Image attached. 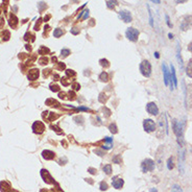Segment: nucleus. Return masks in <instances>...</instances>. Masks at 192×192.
Masks as SVG:
<instances>
[{
    "mask_svg": "<svg viewBox=\"0 0 192 192\" xmlns=\"http://www.w3.org/2000/svg\"><path fill=\"white\" fill-rule=\"evenodd\" d=\"M172 129H173V133L177 137L179 145L182 147L183 144H184V141H183V124L180 121H177V120H173L172 121Z\"/></svg>",
    "mask_w": 192,
    "mask_h": 192,
    "instance_id": "f257e3e1",
    "label": "nucleus"
},
{
    "mask_svg": "<svg viewBox=\"0 0 192 192\" xmlns=\"http://www.w3.org/2000/svg\"><path fill=\"white\" fill-rule=\"evenodd\" d=\"M140 72L145 77H149L151 74V65L148 61H143L140 64Z\"/></svg>",
    "mask_w": 192,
    "mask_h": 192,
    "instance_id": "f03ea898",
    "label": "nucleus"
},
{
    "mask_svg": "<svg viewBox=\"0 0 192 192\" xmlns=\"http://www.w3.org/2000/svg\"><path fill=\"white\" fill-rule=\"evenodd\" d=\"M156 167L155 161L151 159H145L143 162L141 163V170L142 172H148V171H152Z\"/></svg>",
    "mask_w": 192,
    "mask_h": 192,
    "instance_id": "7ed1b4c3",
    "label": "nucleus"
},
{
    "mask_svg": "<svg viewBox=\"0 0 192 192\" xmlns=\"http://www.w3.org/2000/svg\"><path fill=\"white\" fill-rule=\"evenodd\" d=\"M125 35L130 41L136 42L138 40V37H139V31H138V29H136V28H134V27H129L125 31Z\"/></svg>",
    "mask_w": 192,
    "mask_h": 192,
    "instance_id": "20e7f679",
    "label": "nucleus"
},
{
    "mask_svg": "<svg viewBox=\"0 0 192 192\" xmlns=\"http://www.w3.org/2000/svg\"><path fill=\"white\" fill-rule=\"evenodd\" d=\"M143 127L144 131L147 133H152L156 131V123L151 119H145L143 121Z\"/></svg>",
    "mask_w": 192,
    "mask_h": 192,
    "instance_id": "39448f33",
    "label": "nucleus"
},
{
    "mask_svg": "<svg viewBox=\"0 0 192 192\" xmlns=\"http://www.w3.org/2000/svg\"><path fill=\"white\" fill-rule=\"evenodd\" d=\"M192 26V16H185L183 21L181 22V29L182 30H187Z\"/></svg>",
    "mask_w": 192,
    "mask_h": 192,
    "instance_id": "423d86ee",
    "label": "nucleus"
},
{
    "mask_svg": "<svg viewBox=\"0 0 192 192\" xmlns=\"http://www.w3.org/2000/svg\"><path fill=\"white\" fill-rule=\"evenodd\" d=\"M185 149H183L182 151L179 150V170H180V173L181 175L184 174V166H185Z\"/></svg>",
    "mask_w": 192,
    "mask_h": 192,
    "instance_id": "0eeeda50",
    "label": "nucleus"
},
{
    "mask_svg": "<svg viewBox=\"0 0 192 192\" xmlns=\"http://www.w3.org/2000/svg\"><path fill=\"white\" fill-rule=\"evenodd\" d=\"M119 18L121 19L123 22L129 23V22H131V21H132V14H131V12L126 11V10L120 11L119 12Z\"/></svg>",
    "mask_w": 192,
    "mask_h": 192,
    "instance_id": "6e6552de",
    "label": "nucleus"
},
{
    "mask_svg": "<svg viewBox=\"0 0 192 192\" xmlns=\"http://www.w3.org/2000/svg\"><path fill=\"white\" fill-rule=\"evenodd\" d=\"M146 111L148 114H150V115H158L159 114V108L157 106V104H156L155 102H149L146 104Z\"/></svg>",
    "mask_w": 192,
    "mask_h": 192,
    "instance_id": "1a4fd4ad",
    "label": "nucleus"
},
{
    "mask_svg": "<svg viewBox=\"0 0 192 192\" xmlns=\"http://www.w3.org/2000/svg\"><path fill=\"white\" fill-rule=\"evenodd\" d=\"M112 185H113V187L115 188V189H121L123 187V185H124V181L121 179V177H118V176H115V177H113L112 179Z\"/></svg>",
    "mask_w": 192,
    "mask_h": 192,
    "instance_id": "9d476101",
    "label": "nucleus"
},
{
    "mask_svg": "<svg viewBox=\"0 0 192 192\" xmlns=\"http://www.w3.org/2000/svg\"><path fill=\"white\" fill-rule=\"evenodd\" d=\"M162 69H163V74H164V84H165V86H168V85H169V80H170V73H169V71L167 69L166 64L163 63Z\"/></svg>",
    "mask_w": 192,
    "mask_h": 192,
    "instance_id": "9b49d317",
    "label": "nucleus"
},
{
    "mask_svg": "<svg viewBox=\"0 0 192 192\" xmlns=\"http://www.w3.org/2000/svg\"><path fill=\"white\" fill-rule=\"evenodd\" d=\"M41 175H42V177H43L44 181H45L46 183H48V184H51V183H53L52 177H51V175H50V174H49V172L47 171V170H45V169H42V170H41Z\"/></svg>",
    "mask_w": 192,
    "mask_h": 192,
    "instance_id": "f8f14e48",
    "label": "nucleus"
},
{
    "mask_svg": "<svg viewBox=\"0 0 192 192\" xmlns=\"http://www.w3.org/2000/svg\"><path fill=\"white\" fill-rule=\"evenodd\" d=\"M170 68H171V72H170V77H171V80L173 82V86L174 88L177 87V79H176V74H175V70H174V67L173 65L170 66Z\"/></svg>",
    "mask_w": 192,
    "mask_h": 192,
    "instance_id": "ddd939ff",
    "label": "nucleus"
},
{
    "mask_svg": "<svg viewBox=\"0 0 192 192\" xmlns=\"http://www.w3.org/2000/svg\"><path fill=\"white\" fill-rule=\"evenodd\" d=\"M104 141L106 142V143L102 146V148H103V149H106V150H108V149H111V148L113 147V139L110 138V137H105V138H104Z\"/></svg>",
    "mask_w": 192,
    "mask_h": 192,
    "instance_id": "4468645a",
    "label": "nucleus"
},
{
    "mask_svg": "<svg viewBox=\"0 0 192 192\" xmlns=\"http://www.w3.org/2000/svg\"><path fill=\"white\" fill-rule=\"evenodd\" d=\"M42 157L46 160H52L54 158V152H52L50 150H44L42 152Z\"/></svg>",
    "mask_w": 192,
    "mask_h": 192,
    "instance_id": "2eb2a0df",
    "label": "nucleus"
},
{
    "mask_svg": "<svg viewBox=\"0 0 192 192\" xmlns=\"http://www.w3.org/2000/svg\"><path fill=\"white\" fill-rule=\"evenodd\" d=\"M176 54H177V61H179V65H180V68H181V70H183V60H182V58H181V48H180V45H179V43H177Z\"/></svg>",
    "mask_w": 192,
    "mask_h": 192,
    "instance_id": "dca6fc26",
    "label": "nucleus"
},
{
    "mask_svg": "<svg viewBox=\"0 0 192 192\" xmlns=\"http://www.w3.org/2000/svg\"><path fill=\"white\" fill-rule=\"evenodd\" d=\"M186 73L189 77L192 79V60L187 64V67H186Z\"/></svg>",
    "mask_w": 192,
    "mask_h": 192,
    "instance_id": "f3484780",
    "label": "nucleus"
},
{
    "mask_svg": "<svg viewBox=\"0 0 192 192\" xmlns=\"http://www.w3.org/2000/svg\"><path fill=\"white\" fill-rule=\"evenodd\" d=\"M117 1L116 0H108L106 1V6H108L109 9H115L116 6H117Z\"/></svg>",
    "mask_w": 192,
    "mask_h": 192,
    "instance_id": "a211bd4d",
    "label": "nucleus"
},
{
    "mask_svg": "<svg viewBox=\"0 0 192 192\" xmlns=\"http://www.w3.org/2000/svg\"><path fill=\"white\" fill-rule=\"evenodd\" d=\"M173 167H174L173 157H170L168 159V161H167V168H168V170H171V169H173Z\"/></svg>",
    "mask_w": 192,
    "mask_h": 192,
    "instance_id": "6ab92c4d",
    "label": "nucleus"
},
{
    "mask_svg": "<svg viewBox=\"0 0 192 192\" xmlns=\"http://www.w3.org/2000/svg\"><path fill=\"white\" fill-rule=\"evenodd\" d=\"M103 171H104V173L105 174H111L112 173V166L110 165V164H108V165H104L103 166Z\"/></svg>",
    "mask_w": 192,
    "mask_h": 192,
    "instance_id": "aec40b11",
    "label": "nucleus"
},
{
    "mask_svg": "<svg viewBox=\"0 0 192 192\" xmlns=\"http://www.w3.org/2000/svg\"><path fill=\"white\" fill-rule=\"evenodd\" d=\"M63 30L61 29V28H55L54 31H53V35H54V38H60L61 35L63 34Z\"/></svg>",
    "mask_w": 192,
    "mask_h": 192,
    "instance_id": "412c9836",
    "label": "nucleus"
},
{
    "mask_svg": "<svg viewBox=\"0 0 192 192\" xmlns=\"http://www.w3.org/2000/svg\"><path fill=\"white\" fill-rule=\"evenodd\" d=\"M147 10H148V14H149V24H150L151 27H153V19H152V15H151V11H150V8L149 5L147 4Z\"/></svg>",
    "mask_w": 192,
    "mask_h": 192,
    "instance_id": "4be33fe9",
    "label": "nucleus"
},
{
    "mask_svg": "<svg viewBox=\"0 0 192 192\" xmlns=\"http://www.w3.org/2000/svg\"><path fill=\"white\" fill-rule=\"evenodd\" d=\"M109 186H108V184H106L105 182H101L100 185H99V189H100L101 191H105V190H108Z\"/></svg>",
    "mask_w": 192,
    "mask_h": 192,
    "instance_id": "5701e85b",
    "label": "nucleus"
},
{
    "mask_svg": "<svg viewBox=\"0 0 192 192\" xmlns=\"http://www.w3.org/2000/svg\"><path fill=\"white\" fill-rule=\"evenodd\" d=\"M171 192H183V190L179 185H173L171 187Z\"/></svg>",
    "mask_w": 192,
    "mask_h": 192,
    "instance_id": "b1692460",
    "label": "nucleus"
},
{
    "mask_svg": "<svg viewBox=\"0 0 192 192\" xmlns=\"http://www.w3.org/2000/svg\"><path fill=\"white\" fill-rule=\"evenodd\" d=\"M113 162L116 163V164H120V163H121V156L116 155L115 157H113Z\"/></svg>",
    "mask_w": 192,
    "mask_h": 192,
    "instance_id": "393cba45",
    "label": "nucleus"
},
{
    "mask_svg": "<svg viewBox=\"0 0 192 192\" xmlns=\"http://www.w3.org/2000/svg\"><path fill=\"white\" fill-rule=\"evenodd\" d=\"M99 79H100V81H106V80H108V74L104 73V72H102Z\"/></svg>",
    "mask_w": 192,
    "mask_h": 192,
    "instance_id": "a878e982",
    "label": "nucleus"
},
{
    "mask_svg": "<svg viewBox=\"0 0 192 192\" xmlns=\"http://www.w3.org/2000/svg\"><path fill=\"white\" fill-rule=\"evenodd\" d=\"M69 54H70V50H69V49H63V50H62V55L67 56Z\"/></svg>",
    "mask_w": 192,
    "mask_h": 192,
    "instance_id": "bb28decb",
    "label": "nucleus"
},
{
    "mask_svg": "<svg viewBox=\"0 0 192 192\" xmlns=\"http://www.w3.org/2000/svg\"><path fill=\"white\" fill-rule=\"evenodd\" d=\"M165 18H166V23H167L168 27H170V28H171V27H172V24L170 23V20H169V16H168V15H165Z\"/></svg>",
    "mask_w": 192,
    "mask_h": 192,
    "instance_id": "cd10ccee",
    "label": "nucleus"
},
{
    "mask_svg": "<svg viewBox=\"0 0 192 192\" xmlns=\"http://www.w3.org/2000/svg\"><path fill=\"white\" fill-rule=\"evenodd\" d=\"M110 130H111V132H112V133H117L115 124H111V125H110Z\"/></svg>",
    "mask_w": 192,
    "mask_h": 192,
    "instance_id": "c85d7f7f",
    "label": "nucleus"
},
{
    "mask_svg": "<svg viewBox=\"0 0 192 192\" xmlns=\"http://www.w3.org/2000/svg\"><path fill=\"white\" fill-rule=\"evenodd\" d=\"M95 153H98V156H100V157H102V156L104 155V152L102 150H98V149H96V150H94Z\"/></svg>",
    "mask_w": 192,
    "mask_h": 192,
    "instance_id": "c756f323",
    "label": "nucleus"
},
{
    "mask_svg": "<svg viewBox=\"0 0 192 192\" xmlns=\"http://www.w3.org/2000/svg\"><path fill=\"white\" fill-rule=\"evenodd\" d=\"M88 171H89L90 173H92V174H95V173H96V170H95L94 168H89Z\"/></svg>",
    "mask_w": 192,
    "mask_h": 192,
    "instance_id": "7c9ffc66",
    "label": "nucleus"
},
{
    "mask_svg": "<svg viewBox=\"0 0 192 192\" xmlns=\"http://www.w3.org/2000/svg\"><path fill=\"white\" fill-rule=\"evenodd\" d=\"M77 110L79 111H89V109L86 108V106H81V108H77Z\"/></svg>",
    "mask_w": 192,
    "mask_h": 192,
    "instance_id": "2f4dec72",
    "label": "nucleus"
},
{
    "mask_svg": "<svg viewBox=\"0 0 192 192\" xmlns=\"http://www.w3.org/2000/svg\"><path fill=\"white\" fill-rule=\"evenodd\" d=\"M187 0H175V2L177 3V4H180V3H184V2H186Z\"/></svg>",
    "mask_w": 192,
    "mask_h": 192,
    "instance_id": "473e14b6",
    "label": "nucleus"
},
{
    "mask_svg": "<svg viewBox=\"0 0 192 192\" xmlns=\"http://www.w3.org/2000/svg\"><path fill=\"white\" fill-rule=\"evenodd\" d=\"M188 50L192 52V42H191V43H190V44L188 45Z\"/></svg>",
    "mask_w": 192,
    "mask_h": 192,
    "instance_id": "72a5a7b5",
    "label": "nucleus"
},
{
    "mask_svg": "<svg viewBox=\"0 0 192 192\" xmlns=\"http://www.w3.org/2000/svg\"><path fill=\"white\" fill-rule=\"evenodd\" d=\"M150 1H152L153 3H157V4H160V2H161V0H150Z\"/></svg>",
    "mask_w": 192,
    "mask_h": 192,
    "instance_id": "f704fd0d",
    "label": "nucleus"
},
{
    "mask_svg": "<svg viewBox=\"0 0 192 192\" xmlns=\"http://www.w3.org/2000/svg\"><path fill=\"white\" fill-rule=\"evenodd\" d=\"M149 192H158V190H157V188H151L149 190Z\"/></svg>",
    "mask_w": 192,
    "mask_h": 192,
    "instance_id": "c9c22d12",
    "label": "nucleus"
},
{
    "mask_svg": "<svg viewBox=\"0 0 192 192\" xmlns=\"http://www.w3.org/2000/svg\"><path fill=\"white\" fill-rule=\"evenodd\" d=\"M168 37H169V39H173V34L172 33H168Z\"/></svg>",
    "mask_w": 192,
    "mask_h": 192,
    "instance_id": "e433bc0d",
    "label": "nucleus"
},
{
    "mask_svg": "<svg viewBox=\"0 0 192 192\" xmlns=\"http://www.w3.org/2000/svg\"><path fill=\"white\" fill-rule=\"evenodd\" d=\"M155 55H156V58H157V59H159V56H160V55H159L158 52H155Z\"/></svg>",
    "mask_w": 192,
    "mask_h": 192,
    "instance_id": "4c0bfd02",
    "label": "nucleus"
}]
</instances>
